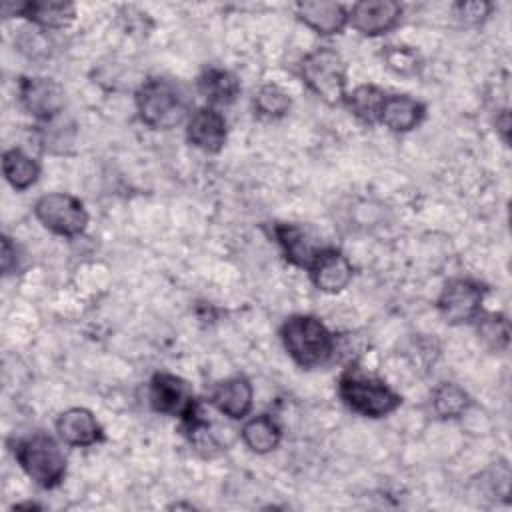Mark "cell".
Segmentation results:
<instances>
[{
    "label": "cell",
    "mask_w": 512,
    "mask_h": 512,
    "mask_svg": "<svg viewBox=\"0 0 512 512\" xmlns=\"http://www.w3.org/2000/svg\"><path fill=\"white\" fill-rule=\"evenodd\" d=\"M140 120L154 130H172L190 118L186 90L168 78H150L136 92Z\"/></svg>",
    "instance_id": "6da1fadb"
},
{
    "label": "cell",
    "mask_w": 512,
    "mask_h": 512,
    "mask_svg": "<svg viewBox=\"0 0 512 512\" xmlns=\"http://www.w3.org/2000/svg\"><path fill=\"white\" fill-rule=\"evenodd\" d=\"M282 344L288 356L302 368H316L330 360L334 352V336L314 316L294 314L280 328Z\"/></svg>",
    "instance_id": "7a4b0ae2"
},
{
    "label": "cell",
    "mask_w": 512,
    "mask_h": 512,
    "mask_svg": "<svg viewBox=\"0 0 512 512\" xmlns=\"http://www.w3.org/2000/svg\"><path fill=\"white\" fill-rule=\"evenodd\" d=\"M338 394L352 412L366 418H382L394 412L402 402V398L382 380L364 374L356 366L346 368L340 376Z\"/></svg>",
    "instance_id": "3957f363"
},
{
    "label": "cell",
    "mask_w": 512,
    "mask_h": 512,
    "mask_svg": "<svg viewBox=\"0 0 512 512\" xmlns=\"http://www.w3.org/2000/svg\"><path fill=\"white\" fill-rule=\"evenodd\" d=\"M300 76L304 84L326 104H340L346 98V62L328 48L320 46L308 52L300 62Z\"/></svg>",
    "instance_id": "277c9868"
},
{
    "label": "cell",
    "mask_w": 512,
    "mask_h": 512,
    "mask_svg": "<svg viewBox=\"0 0 512 512\" xmlns=\"http://www.w3.org/2000/svg\"><path fill=\"white\" fill-rule=\"evenodd\" d=\"M16 460L40 488H54L66 474V456L54 438L32 434L16 444Z\"/></svg>",
    "instance_id": "5b68a950"
},
{
    "label": "cell",
    "mask_w": 512,
    "mask_h": 512,
    "mask_svg": "<svg viewBox=\"0 0 512 512\" xmlns=\"http://www.w3.org/2000/svg\"><path fill=\"white\" fill-rule=\"evenodd\" d=\"M34 214L44 228L58 236H80L88 226V212L84 204L66 192L44 194L34 204Z\"/></svg>",
    "instance_id": "8992f818"
},
{
    "label": "cell",
    "mask_w": 512,
    "mask_h": 512,
    "mask_svg": "<svg viewBox=\"0 0 512 512\" xmlns=\"http://www.w3.org/2000/svg\"><path fill=\"white\" fill-rule=\"evenodd\" d=\"M484 294L486 288L480 282L470 278H454L442 288L438 296V310L450 324L472 322L482 310Z\"/></svg>",
    "instance_id": "52a82bcc"
},
{
    "label": "cell",
    "mask_w": 512,
    "mask_h": 512,
    "mask_svg": "<svg viewBox=\"0 0 512 512\" xmlns=\"http://www.w3.org/2000/svg\"><path fill=\"white\" fill-rule=\"evenodd\" d=\"M18 94L24 110L42 122H52L64 110L66 104V92L62 84L54 78H22Z\"/></svg>",
    "instance_id": "ba28073f"
},
{
    "label": "cell",
    "mask_w": 512,
    "mask_h": 512,
    "mask_svg": "<svg viewBox=\"0 0 512 512\" xmlns=\"http://www.w3.org/2000/svg\"><path fill=\"white\" fill-rule=\"evenodd\" d=\"M148 398L156 412L180 418L188 416L198 404L190 386L180 376L168 372H158L152 376Z\"/></svg>",
    "instance_id": "9c48e42d"
},
{
    "label": "cell",
    "mask_w": 512,
    "mask_h": 512,
    "mask_svg": "<svg viewBox=\"0 0 512 512\" xmlns=\"http://www.w3.org/2000/svg\"><path fill=\"white\" fill-rule=\"evenodd\" d=\"M402 18V6L394 0H364L348 10V24L362 36L390 32Z\"/></svg>",
    "instance_id": "30bf717a"
},
{
    "label": "cell",
    "mask_w": 512,
    "mask_h": 512,
    "mask_svg": "<svg viewBox=\"0 0 512 512\" xmlns=\"http://www.w3.org/2000/svg\"><path fill=\"white\" fill-rule=\"evenodd\" d=\"M4 16H24L42 30H60L74 22L76 8L64 0H32V2H6Z\"/></svg>",
    "instance_id": "8fae6325"
},
{
    "label": "cell",
    "mask_w": 512,
    "mask_h": 512,
    "mask_svg": "<svg viewBox=\"0 0 512 512\" xmlns=\"http://www.w3.org/2000/svg\"><path fill=\"white\" fill-rule=\"evenodd\" d=\"M308 272H310L312 284L326 294L342 292L352 280V264L336 248H320Z\"/></svg>",
    "instance_id": "7c38bea8"
},
{
    "label": "cell",
    "mask_w": 512,
    "mask_h": 512,
    "mask_svg": "<svg viewBox=\"0 0 512 512\" xmlns=\"http://www.w3.org/2000/svg\"><path fill=\"white\" fill-rule=\"evenodd\" d=\"M226 134V120L212 106L196 108L186 122L188 142L204 152H220L226 144Z\"/></svg>",
    "instance_id": "4fadbf2b"
},
{
    "label": "cell",
    "mask_w": 512,
    "mask_h": 512,
    "mask_svg": "<svg viewBox=\"0 0 512 512\" xmlns=\"http://www.w3.org/2000/svg\"><path fill=\"white\" fill-rule=\"evenodd\" d=\"M210 402L220 414L232 420H240V418H246L252 410L254 388L248 378L234 376L214 386L210 394Z\"/></svg>",
    "instance_id": "5bb4252c"
},
{
    "label": "cell",
    "mask_w": 512,
    "mask_h": 512,
    "mask_svg": "<svg viewBox=\"0 0 512 512\" xmlns=\"http://www.w3.org/2000/svg\"><path fill=\"white\" fill-rule=\"evenodd\" d=\"M56 432L68 446H92L102 440V426L86 408H68L56 420Z\"/></svg>",
    "instance_id": "9a60e30c"
},
{
    "label": "cell",
    "mask_w": 512,
    "mask_h": 512,
    "mask_svg": "<svg viewBox=\"0 0 512 512\" xmlns=\"http://www.w3.org/2000/svg\"><path fill=\"white\" fill-rule=\"evenodd\" d=\"M296 16L308 28L322 36L340 34L348 24V10L338 2L310 0L296 4Z\"/></svg>",
    "instance_id": "2e32d148"
},
{
    "label": "cell",
    "mask_w": 512,
    "mask_h": 512,
    "mask_svg": "<svg viewBox=\"0 0 512 512\" xmlns=\"http://www.w3.org/2000/svg\"><path fill=\"white\" fill-rule=\"evenodd\" d=\"M424 118V104L408 94L388 96L382 108L380 124L392 132H410Z\"/></svg>",
    "instance_id": "e0dca14e"
},
{
    "label": "cell",
    "mask_w": 512,
    "mask_h": 512,
    "mask_svg": "<svg viewBox=\"0 0 512 512\" xmlns=\"http://www.w3.org/2000/svg\"><path fill=\"white\" fill-rule=\"evenodd\" d=\"M274 234L284 252V258L288 262L308 270L312 260L320 252V248L314 244V240L308 236V232L296 224H276Z\"/></svg>",
    "instance_id": "ac0fdd59"
},
{
    "label": "cell",
    "mask_w": 512,
    "mask_h": 512,
    "mask_svg": "<svg viewBox=\"0 0 512 512\" xmlns=\"http://www.w3.org/2000/svg\"><path fill=\"white\" fill-rule=\"evenodd\" d=\"M198 90L210 104H230L240 94V80L224 68H206L198 78Z\"/></svg>",
    "instance_id": "d6986e66"
},
{
    "label": "cell",
    "mask_w": 512,
    "mask_h": 512,
    "mask_svg": "<svg viewBox=\"0 0 512 512\" xmlns=\"http://www.w3.org/2000/svg\"><path fill=\"white\" fill-rule=\"evenodd\" d=\"M388 94L374 84H360L352 92H346L344 104L364 124L380 122L382 108Z\"/></svg>",
    "instance_id": "ffe728a7"
},
{
    "label": "cell",
    "mask_w": 512,
    "mask_h": 512,
    "mask_svg": "<svg viewBox=\"0 0 512 512\" xmlns=\"http://www.w3.org/2000/svg\"><path fill=\"white\" fill-rule=\"evenodd\" d=\"M240 434H242L244 444L256 454H268V452L276 450L282 440V430H280L278 422L268 414H258V416L250 418L242 426Z\"/></svg>",
    "instance_id": "44dd1931"
},
{
    "label": "cell",
    "mask_w": 512,
    "mask_h": 512,
    "mask_svg": "<svg viewBox=\"0 0 512 512\" xmlns=\"http://www.w3.org/2000/svg\"><path fill=\"white\" fill-rule=\"evenodd\" d=\"M2 172L14 190H26L38 180L40 166L24 150L10 148L2 156Z\"/></svg>",
    "instance_id": "7402d4cb"
},
{
    "label": "cell",
    "mask_w": 512,
    "mask_h": 512,
    "mask_svg": "<svg viewBox=\"0 0 512 512\" xmlns=\"http://www.w3.org/2000/svg\"><path fill=\"white\" fill-rule=\"evenodd\" d=\"M432 412L442 420H452L462 416L470 406V396L452 382H442L432 392Z\"/></svg>",
    "instance_id": "603a6c76"
},
{
    "label": "cell",
    "mask_w": 512,
    "mask_h": 512,
    "mask_svg": "<svg viewBox=\"0 0 512 512\" xmlns=\"http://www.w3.org/2000/svg\"><path fill=\"white\" fill-rule=\"evenodd\" d=\"M476 320H478L476 332L482 344L494 352L506 350L510 342V324L506 316L490 312V314H478Z\"/></svg>",
    "instance_id": "cb8c5ba5"
},
{
    "label": "cell",
    "mask_w": 512,
    "mask_h": 512,
    "mask_svg": "<svg viewBox=\"0 0 512 512\" xmlns=\"http://www.w3.org/2000/svg\"><path fill=\"white\" fill-rule=\"evenodd\" d=\"M292 106L290 94L278 84H264L254 96V108L264 118H282Z\"/></svg>",
    "instance_id": "d4e9b609"
},
{
    "label": "cell",
    "mask_w": 512,
    "mask_h": 512,
    "mask_svg": "<svg viewBox=\"0 0 512 512\" xmlns=\"http://www.w3.org/2000/svg\"><path fill=\"white\" fill-rule=\"evenodd\" d=\"M382 58H384L386 66L400 76L416 74L420 68L418 54L408 46H386L382 52Z\"/></svg>",
    "instance_id": "484cf974"
},
{
    "label": "cell",
    "mask_w": 512,
    "mask_h": 512,
    "mask_svg": "<svg viewBox=\"0 0 512 512\" xmlns=\"http://www.w3.org/2000/svg\"><path fill=\"white\" fill-rule=\"evenodd\" d=\"M18 50L28 54L30 58H38V56H46L50 50V40L44 34L42 28H34V30H22L20 38L16 40Z\"/></svg>",
    "instance_id": "4316f807"
},
{
    "label": "cell",
    "mask_w": 512,
    "mask_h": 512,
    "mask_svg": "<svg viewBox=\"0 0 512 512\" xmlns=\"http://www.w3.org/2000/svg\"><path fill=\"white\" fill-rule=\"evenodd\" d=\"M456 10H458V16L466 22V24H478L482 22L490 10H492V4L488 2H460L456 4Z\"/></svg>",
    "instance_id": "83f0119b"
},
{
    "label": "cell",
    "mask_w": 512,
    "mask_h": 512,
    "mask_svg": "<svg viewBox=\"0 0 512 512\" xmlns=\"http://www.w3.org/2000/svg\"><path fill=\"white\" fill-rule=\"evenodd\" d=\"M2 272L10 274L18 268V250L16 244H12V240L8 236L2 238Z\"/></svg>",
    "instance_id": "f1b7e54d"
}]
</instances>
